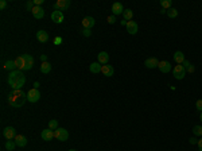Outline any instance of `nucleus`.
Here are the masks:
<instances>
[{"label": "nucleus", "mask_w": 202, "mask_h": 151, "mask_svg": "<svg viewBox=\"0 0 202 151\" xmlns=\"http://www.w3.org/2000/svg\"><path fill=\"white\" fill-rule=\"evenodd\" d=\"M7 101L12 108H20L24 105V103L27 101V93L22 91V89H14L7 97Z\"/></svg>", "instance_id": "1"}, {"label": "nucleus", "mask_w": 202, "mask_h": 151, "mask_svg": "<svg viewBox=\"0 0 202 151\" xmlns=\"http://www.w3.org/2000/svg\"><path fill=\"white\" fill-rule=\"evenodd\" d=\"M8 85L14 89H22V86L26 84V76L22 73V70H14L8 74Z\"/></svg>", "instance_id": "2"}, {"label": "nucleus", "mask_w": 202, "mask_h": 151, "mask_svg": "<svg viewBox=\"0 0 202 151\" xmlns=\"http://www.w3.org/2000/svg\"><path fill=\"white\" fill-rule=\"evenodd\" d=\"M54 138L55 139H58V140L61 142H66L68 140V138H69V132H68V130H65V128H57L55 131H54Z\"/></svg>", "instance_id": "3"}, {"label": "nucleus", "mask_w": 202, "mask_h": 151, "mask_svg": "<svg viewBox=\"0 0 202 151\" xmlns=\"http://www.w3.org/2000/svg\"><path fill=\"white\" fill-rule=\"evenodd\" d=\"M70 7V0H57L54 3V10L55 11H66L68 8Z\"/></svg>", "instance_id": "4"}, {"label": "nucleus", "mask_w": 202, "mask_h": 151, "mask_svg": "<svg viewBox=\"0 0 202 151\" xmlns=\"http://www.w3.org/2000/svg\"><path fill=\"white\" fill-rule=\"evenodd\" d=\"M172 74H174V77L177 80H183L185 76H186V69L182 65H175L174 69H172Z\"/></svg>", "instance_id": "5"}, {"label": "nucleus", "mask_w": 202, "mask_h": 151, "mask_svg": "<svg viewBox=\"0 0 202 151\" xmlns=\"http://www.w3.org/2000/svg\"><path fill=\"white\" fill-rule=\"evenodd\" d=\"M39 98H40V92L38 91V89L33 88V89H30V91H28L27 100L30 101V103H36V101H39Z\"/></svg>", "instance_id": "6"}, {"label": "nucleus", "mask_w": 202, "mask_h": 151, "mask_svg": "<svg viewBox=\"0 0 202 151\" xmlns=\"http://www.w3.org/2000/svg\"><path fill=\"white\" fill-rule=\"evenodd\" d=\"M3 136H4L7 140H11V139H15V136H16V131H15V128L14 127H11V126H8V127H5L4 130H3Z\"/></svg>", "instance_id": "7"}, {"label": "nucleus", "mask_w": 202, "mask_h": 151, "mask_svg": "<svg viewBox=\"0 0 202 151\" xmlns=\"http://www.w3.org/2000/svg\"><path fill=\"white\" fill-rule=\"evenodd\" d=\"M159 62L160 61H158V58L151 57V58H147V59L144 61V65H146V68H148V69H155V68L159 66Z\"/></svg>", "instance_id": "8"}, {"label": "nucleus", "mask_w": 202, "mask_h": 151, "mask_svg": "<svg viewBox=\"0 0 202 151\" xmlns=\"http://www.w3.org/2000/svg\"><path fill=\"white\" fill-rule=\"evenodd\" d=\"M23 58H24V69L23 70H30L34 66V58L30 54H23Z\"/></svg>", "instance_id": "9"}, {"label": "nucleus", "mask_w": 202, "mask_h": 151, "mask_svg": "<svg viewBox=\"0 0 202 151\" xmlns=\"http://www.w3.org/2000/svg\"><path fill=\"white\" fill-rule=\"evenodd\" d=\"M137 30H139V26H137L136 22H132V20L127 22V31H128L131 35H135V34L137 33Z\"/></svg>", "instance_id": "10"}, {"label": "nucleus", "mask_w": 202, "mask_h": 151, "mask_svg": "<svg viewBox=\"0 0 202 151\" xmlns=\"http://www.w3.org/2000/svg\"><path fill=\"white\" fill-rule=\"evenodd\" d=\"M94 24H96V20H94V18H92V16H85V18L82 19L84 28H88V30H90Z\"/></svg>", "instance_id": "11"}, {"label": "nucleus", "mask_w": 202, "mask_h": 151, "mask_svg": "<svg viewBox=\"0 0 202 151\" xmlns=\"http://www.w3.org/2000/svg\"><path fill=\"white\" fill-rule=\"evenodd\" d=\"M31 12H33V16L35 19H42L43 16H45V10H43L40 5H35V7L33 8V11H31Z\"/></svg>", "instance_id": "12"}, {"label": "nucleus", "mask_w": 202, "mask_h": 151, "mask_svg": "<svg viewBox=\"0 0 202 151\" xmlns=\"http://www.w3.org/2000/svg\"><path fill=\"white\" fill-rule=\"evenodd\" d=\"M51 20H53L54 23H62L63 20H65V16H63V12H61V11H54L53 14H51Z\"/></svg>", "instance_id": "13"}, {"label": "nucleus", "mask_w": 202, "mask_h": 151, "mask_svg": "<svg viewBox=\"0 0 202 151\" xmlns=\"http://www.w3.org/2000/svg\"><path fill=\"white\" fill-rule=\"evenodd\" d=\"M40 136H42L43 140L50 142L51 139L54 138V131H53V130H50V128H46V130H43V131L40 132Z\"/></svg>", "instance_id": "14"}, {"label": "nucleus", "mask_w": 202, "mask_h": 151, "mask_svg": "<svg viewBox=\"0 0 202 151\" xmlns=\"http://www.w3.org/2000/svg\"><path fill=\"white\" fill-rule=\"evenodd\" d=\"M97 62H100L101 65H108V61H109V56L106 51H100L99 54H97Z\"/></svg>", "instance_id": "15"}, {"label": "nucleus", "mask_w": 202, "mask_h": 151, "mask_svg": "<svg viewBox=\"0 0 202 151\" xmlns=\"http://www.w3.org/2000/svg\"><path fill=\"white\" fill-rule=\"evenodd\" d=\"M158 68H159V70L162 73H169V72L171 70V63H170L169 61H160Z\"/></svg>", "instance_id": "16"}, {"label": "nucleus", "mask_w": 202, "mask_h": 151, "mask_svg": "<svg viewBox=\"0 0 202 151\" xmlns=\"http://www.w3.org/2000/svg\"><path fill=\"white\" fill-rule=\"evenodd\" d=\"M101 73L105 76V77H112L115 73V69H113V66H111V65H103Z\"/></svg>", "instance_id": "17"}, {"label": "nucleus", "mask_w": 202, "mask_h": 151, "mask_svg": "<svg viewBox=\"0 0 202 151\" xmlns=\"http://www.w3.org/2000/svg\"><path fill=\"white\" fill-rule=\"evenodd\" d=\"M112 12H113L115 16L120 15V14L124 12V7L121 3H113V5H112Z\"/></svg>", "instance_id": "18"}, {"label": "nucleus", "mask_w": 202, "mask_h": 151, "mask_svg": "<svg viewBox=\"0 0 202 151\" xmlns=\"http://www.w3.org/2000/svg\"><path fill=\"white\" fill-rule=\"evenodd\" d=\"M36 39H38L40 43L47 42V40H49V34L46 33L45 30H39L38 33H36Z\"/></svg>", "instance_id": "19"}, {"label": "nucleus", "mask_w": 202, "mask_h": 151, "mask_svg": "<svg viewBox=\"0 0 202 151\" xmlns=\"http://www.w3.org/2000/svg\"><path fill=\"white\" fill-rule=\"evenodd\" d=\"M15 143L18 147H24L27 146V138L23 135H16L15 136Z\"/></svg>", "instance_id": "20"}, {"label": "nucleus", "mask_w": 202, "mask_h": 151, "mask_svg": "<svg viewBox=\"0 0 202 151\" xmlns=\"http://www.w3.org/2000/svg\"><path fill=\"white\" fill-rule=\"evenodd\" d=\"M185 54L182 53V51H175L174 53V61L177 62V65H182V63L185 62Z\"/></svg>", "instance_id": "21"}, {"label": "nucleus", "mask_w": 202, "mask_h": 151, "mask_svg": "<svg viewBox=\"0 0 202 151\" xmlns=\"http://www.w3.org/2000/svg\"><path fill=\"white\" fill-rule=\"evenodd\" d=\"M101 69H103V65H101L100 62H93V63H90V66H89V70L92 72V73H100L101 72Z\"/></svg>", "instance_id": "22"}, {"label": "nucleus", "mask_w": 202, "mask_h": 151, "mask_svg": "<svg viewBox=\"0 0 202 151\" xmlns=\"http://www.w3.org/2000/svg\"><path fill=\"white\" fill-rule=\"evenodd\" d=\"M15 65H16V69H18V70H23V69H24V58H23V56H19L16 58Z\"/></svg>", "instance_id": "23"}, {"label": "nucleus", "mask_w": 202, "mask_h": 151, "mask_svg": "<svg viewBox=\"0 0 202 151\" xmlns=\"http://www.w3.org/2000/svg\"><path fill=\"white\" fill-rule=\"evenodd\" d=\"M40 72H42L43 74H47L51 72V63L50 62H42V65H40Z\"/></svg>", "instance_id": "24"}, {"label": "nucleus", "mask_w": 202, "mask_h": 151, "mask_svg": "<svg viewBox=\"0 0 202 151\" xmlns=\"http://www.w3.org/2000/svg\"><path fill=\"white\" fill-rule=\"evenodd\" d=\"M4 68L8 69V70H11V72L18 70V69H16V65H15V61H7V62L4 63Z\"/></svg>", "instance_id": "25"}, {"label": "nucleus", "mask_w": 202, "mask_h": 151, "mask_svg": "<svg viewBox=\"0 0 202 151\" xmlns=\"http://www.w3.org/2000/svg\"><path fill=\"white\" fill-rule=\"evenodd\" d=\"M123 16H124V20H127V22H129V20L132 19V16H134V12H132V10H129V8H127V10H124V12H123Z\"/></svg>", "instance_id": "26"}, {"label": "nucleus", "mask_w": 202, "mask_h": 151, "mask_svg": "<svg viewBox=\"0 0 202 151\" xmlns=\"http://www.w3.org/2000/svg\"><path fill=\"white\" fill-rule=\"evenodd\" d=\"M49 128L53 130V131H55V130L58 128V120H55V119H51V120L49 121Z\"/></svg>", "instance_id": "27"}, {"label": "nucleus", "mask_w": 202, "mask_h": 151, "mask_svg": "<svg viewBox=\"0 0 202 151\" xmlns=\"http://www.w3.org/2000/svg\"><path fill=\"white\" fill-rule=\"evenodd\" d=\"M160 5H162V8L163 10H170L171 8V0H162L160 2Z\"/></svg>", "instance_id": "28"}, {"label": "nucleus", "mask_w": 202, "mask_h": 151, "mask_svg": "<svg viewBox=\"0 0 202 151\" xmlns=\"http://www.w3.org/2000/svg\"><path fill=\"white\" fill-rule=\"evenodd\" d=\"M15 147H16L15 142H12V140H7V142H5V149H7L8 151H14V150H15Z\"/></svg>", "instance_id": "29"}, {"label": "nucleus", "mask_w": 202, "mask_h": 151, "mask_svg": "<svg viewBox=\"0 0 202 151\" xmlns=\"http://www.w3.org/2000/svg\"><path fill=\"white\" fill-rule=\"evenodd\" d=\"M167 15H169V18H177L178 16V10H175V8H170V10H167Z\"/></svg>", "instance_id": "30"}, {"label": "nucleus", "mask_w": 202, "mask_h": 151, "mask_svg": "<svg viewBox=\"0 0 202 151\" xmlns=\"http://www.w3.org/2000/svg\"><path fill=\"white\" fill-rule=\"evenodd\" d=\"M193 133L197 136H202V126H194L193 127Z\"/></svg>", "instance_id": "31"}, {"label": "nucleus", "mask_w": 202, "mask_h": 151, "mask_svg": "<svg viewBox=\"0 0 202 151\" xmlns=\"http://www.w3.org/2000/svg\"><path fill=\"white\" fill-rule=\"evenodd\" d=\"M35 7V4H34V2H27L26 3V8H27L28 11H33V8Z\"/></svg>", "instance_id": "32"}, {"label": "nucleus", "mask_w": 202, "mask_h": 151, "mask_svg": "<svg viewBox=\"0 0 202 151\" xmlns=\"http://www.w3.org/2000/svg\"><path fill=\"white\" fill-rule=\"evenodd\" d=\"M195 108H197L200 112H202V98L197 100V103H195Z\"/></svg>", "instance_id": "33"}, {"label": "nucleus", "mask_w": 202, "mask_h": 151, "mask_svg": "<svg viewBox=\"0 0 202 151\" xmlns=\"http://www.w3.org/2000/svg\"><path fill=\"white\" fill-rule=\"evenodd\" d=\"M106 20H108V23L113 24V23L116 22V16H115V15H111V16H108V18H106Z\"/></svg>", "instance_id": "34"}, {"label": "nucleus", "mask_w": 202, "mask_h": 151, "mask_svg": "<svg viewBox=\"0 0 202 151\" xmlns=\"http://www.w3.org/2000/svg\"><path fill=\"white\" fill-rule=\"evenodd\" d=\"M82 34H84V37H90V35H92V31L88 30V28H84V30H82Z\"/></svg>", "instance_id": "35"}, {"label": "nucleus", "mask_w": 202, "mask_h": 151, "mask_svg": "<svg viewBox=\"0 0 202 151\" xmlns=\"http://www.w3.org/2000/svg\"><path fill=\"white\" fill-rule=\"evenodd\" d=\"M61 43H62V38H61V37L54 38V45H61Z\"/></svg>", "instance_id": "36"}, {"label": "nucleus", "mask_w": 202, "mask_h": 151, "mask_svg": "<svg viewBox=\"0 0 202 151\" xmlns=\"http://www.w3.org/2000/svg\"><path fill=\"white\" fill-rule=\"evenodd\" d=\"M182 66H183V68H185V69H186V70H187V69H189L190 66H191V63H190L189 61H186V59H185V62L182 63Z\"/></svg>", "instance_id": "37"}, {"label": "nucleus", "mask_w": 202, "mask_h": 151, "mask_svg": "<svg viewBox=\"0 0 202 151\" xmlns=\"http://www.w3.org/2000/svg\"><path fill=\"white\" fill-rule=\"evenodd\" d=\"M5 7H7V2H5V0H2V2H0V10H4Z\"/></svg>", "instance_id": "38"}, {"label": "nucleus", "mask_w": 202, "mask_h": 151, "mask_svg": "<svg viewBox=\"0 0 202 151\" xmlns=\"http://www.w3.org/2000/svg\"><path fill=\"white\" fill-rule=\"evenodd\" d=\"M189 142H190V144H197V143H198V139H195V138H190V139H189Z\"/></svg>", "instance_id": "39"}, {"label": "nucleus", "mask_w": 202, "mask_h": 151, "mask_svg": "<svg viewBox=\"0 0 202 151\" xmlns=\"http://www.w3.org/2000/svg\"><path fill=\"white\" fill-rule=\"evenodd\" d=\"M197 146H198V150H200V151H202V138L200 139V140H198Z\"/></svg>", "instance_id": "40"}, {"label": "nucleus", "mask_w": 202, "mask_h": 151, "mask_svg": "<svg viewBox=\"0 0 202 151\" xmlns=\"http://www.w3.org/2000/svg\"><path fill=\"white\" fill-rule=\"evenodd\" d=\"M40 59H42V62H47V56L42 54V56H40Z\"/></svg>", "instance_id": "41"}, {"label": "nucleus", "mask_w": 202, "mask_h": 151, "mask_svg": "<svg viewBox=\"0 0 202 151\" xmlns=\"http://www.w3.org/2000/svg\"><path fill=\"white\" fill-rule=\"evenodd\" d=\"M43 2H45V0H35V2H34V4H35V5H42Z\"/></svg>", "instance_id": "42"}, {"label": "nucleus", "mask_w": 202, "mask_h": 151, "mask_svg": "<svg viewBox=\"0 0 202 151\" xmlns=\"http://www.w3.org/2000/svg\"><path fill=\"white\" fill-rule=\"evenodd\" d=\"M194 70H195V69H194V66H193V65L190 66L189 69H187V72H190V73H193V72H194Z\"/></svg>", "instance_id": "43"}, {"label": "nucleus", "mask_w": 202, "mask_h": 151, "mask_svg": "<svg viewBox=\"0 0 202 151\" xmlns=\"http://www.w3.org/2000/svg\"><path fill=\"white\" fill-rule=\"evenodd\" d=\"M34 86H35V89H38V86H39V82H38V81H36V82L34 84Z\"/></svg>", "instance_id": "44"}, {"label": "nucleus", "mask_w": 202, "mask_h": 151, "mask_svg": "<svg viewBox=\"0 0 202 151\" xmlns=\"http://www.w3.org/2000/svg\"><path fill=\"white\" fill-rule=\"evenodd\" d=\"M200 120L202 121V112H201V116H200Z\"/></svg>", "instance_id": "45"}, {"label": "nucleus", "mask_w": 202, "mask_h": 151, "mask_svg": "<svg viewBox=\"0 0 202 151\" xmlns=\"http://www.w3.org/2000/svg\"><path fill=\"white\" fill-rule=\"evenodd\" d=\"M69 151H77V150H74V149H71V150H69Z\"/></svg>", "instance_id": "46"}]
</instances>
